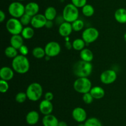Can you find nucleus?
I'll return each instance as SVG.
<instances>
[{
	"label": "nucleus",
	"instance_id": "f257e3e1",
	"mask_svg": "<svg viewBox=\"0 0 126 126\" xmlns=\"http://www.w3.org/2000/svg\"><path fill=\"white\" fill-rule=\"evenodd\" d=\"M93 70V65L89 62L80 60L76 62L73 67V74L79 77H87L92 73Z\"/></svg>",
	"mask_w": 126,
	"mask_h": 126
},
{
	"label": "nucleus",
	"instance_id": "f03ea898",
	"mask_svg": "<svg viewBox=\"0 0 126 126\" xmlns=\"http://www.w3.org/2000/svg\"><path fill=\"white\" fill-rule=\"evenodd\" d=\"M30 64L29 60L26 56L18 55L12 59V67L16 72L20 74H24L28 72Z\"/></svg>",
	"mask_w": 126,
	"mask_h": 126
},
{
	"label": "nucleus",
	"instance_id": "7ed1b4c3",
	"mask_svg": "<svg viewBox=\"0 0 126 126\" xmlns=\"http://www.w3.org/2000/svg\"><path fill=\"white\" fill-rule=\"evenodd\" d=\"M43 92V87L39 83L37 82L30 84L26 90L27 98L32 101H38L41 98Z\"/></svg>",
	"mask_w": 126,
	"mask_h": 126
},
{
	"label": "nucleus",
	"instance_id": "20e7f679",
	"mask_svg": "<svg viewBox=\"0 0 126 126\" xmlns=\"http://www.w3.org/2000/svg\"><path fill=\"white\" fill-rule=\"evenodd\" d=\"M79 15V12L78 8L72 3L66 4L63 10L62 16L65 22L72 23L78 19Z\"/></svg>",
	"mask_w": 126,
	"mask_h": 126
},
{
	"label": "nucleus",
	"instance_id": "39448f33",
	"mask_svg": "<svg viewBox=\"0 0 126 126\" xmlns=\"http://www.w3.org/2000/svg\"><path fill=\"white\" fill-rule=\"evenodd\" d=\"M92 87L91 81L87 77L78 78L73 84L75 91L81 94L90 92Z\"/></svg>",
	"mask_w": 126,
	"mask_h": 126
},
{
	"label": "nucleus",
	"instance_id": "423d86ee",
	"mask_svg": "<svg viewBox=\"0 0 126 126\" xmlns=\"http://www.w3.org/2000/svg\"><path fill=\"white\" fill-rule=\"evenodd\" d=\"M8 12L12 17L20 19L25 13V6L20 1H14L9 6Z\"/></svg>",
	"mask_w": 126,
	"mask_h": 126
},
{
	"label": "nucleus",
	"instance_id": "0eeeda50",
	"mask_svg": "<svg viewBox=\"0 0 126 126\" xmlns=\"http://www.w3.org/2000/svg\"><path fill=\"white\" fill-rule=\"evenodd\" d=\"M23 26L20 19L14 18V17L9 19L7 21L6 24L7 30L12 35H20V33H22V30L23 28Z\"/></svg>",
	"mask_w": 126,
	"mask_h": 126
},
{
	"label": "nucleus",
	"instance_id": "6e6552de",
	"mask_svg": "<svg viewBox=\"0 0 126 126\" xmlns=\"http://www.w3.org/2000/svg\"><path fill=\"white\" fill-rule=\"evenodd\" d=\"M99 37V32L94 27H89L86 28L82 33V40L86 44H90L95 42Z\"/></svg>",
	"mask_w": 126,
	"mask_h": 126
},
{
	"label": "nucleus",
	"instance_id": "1a4fd4ad",
	"mask_svg": "<svg viewBox=\"0 0 126 126\" xmlns=\"http://www.w3.org/2000/svg\"><path fill=\"white\" fill-rule=\"evenodd\" d=\"M46 54L49 57H55L60 54L61 51V46L60 44L57 42H50L45 46Z\"/></svg>",
	"mask_w": 126,
	"mask_h": 126
},
{
	"label": "nucleus",
	"instance_id": "9d476101",
	"mask_svg": "<svg viewBox=\"0 0 126 126\" xmlns=\"http://www.w3.org/2000/svg\"><path fill=\"white\" fill-rule=\"evenodd\" d=\"M117 79V74L114 70L108 69L102 72L100 75V80L103 84L110 85L116 81Z\"/></svg>",
	"mask_w": 126,
	"mask_h": 126
},
{
	"label": "nucleus",
	"instance_id": "9b49d317",
	"mask_svg": "<svg viewBox=\"0 0 126 126\" xmlns=\"http://www.w3.org/2000/svg\"><path fill=\"white\" fill-rule=\"evenodd\" d=\"M72 117L78 123H82L87 120V112L81 107H76L73 110Z\"/></svg>",
	"mask_w": 126,
	"mask_h": 126
},
{
	"label": "nucleus",
	"instance_id": "f8f14e48",
	"mask_svg": "<svg viewBox=\"0 0 126 126\" xmlns=\"http://www.w3.org/2000/svg\"><path fill=\"white\" fill-rule=\"evenodd\" d=\"M47 20L45 16L42 14H38L32 17L31 25L34 28H41L45 27L46 23Z\"/></svg>",
	"mask_w": 126,
	"mask_h": 126
},
{
	"label": "nucleus",
	"instance_id": "ddd939ff",
	"mask_svg": "<svg viewBox=\"0 0 126 126\" xmlns=\"http://www.w3.org/2000/svg\"><path fill=\"white\" fill-rule=\"evenodd\" d=\"M53 105L51 103V101H48L44 99V100L41 101L39 105V109L41 113L43 114V115L50 114H52L53 111Z\"/></svg>",
	"mask_w": 126,
	"mask_h": 126
},
{
	"label": "nucleus",
	"instance_id": "4468645a",
	"mask_svg": "<svg viewBox=\"0 0 126 126\" xmlns=\"http://www.w3.org/2000/svg\"><path fill=\"white\" fill-rule=\"evenodd\" d=\"M73 30L72 25L70 22H64L59 25V33L63 37H68L72 33Z\"/></svg>",
	"mask_w": 126,
	"mask_h": 126
},
{
	"label": "nucleus",
	"instance_id": "2eb2a0df",
	"mask_svg": "<svg viewBox=\"0 0 126 126\" xmlns=\"http://www.w3.org/2000/svg\"><path fill=\"white\" fill-rule=\"evenodd\" d=\"M14 70L13 69L8 66H4L0 70V77L1 79L6 81L12 80L14 75Z\"/></svg>",
	"mask_w": 126,
	"mask_h": 126
},
{
	"label": "nucleus",
	"instance_id": "dca6fc26",
	"mask_svg": "<svg viewBox=\"0 0 126 126\" xmlns=\"http://www.w3.org/2000/svg\"><path fill=\"white\" fill-rule=\"evenodd\" d=\"M39 11V6L36 2H30L25 5V14L33 17L38 14Z\"/></svg>",
	"mask_w": 126,
	"mask_h": 126
},
{
	"label": "nucleus",
	"instance_id": "f3484780",
	"mask_svg": "<svg viewBox=\"0 0 126 126\" xmlns=\"http://www.w3.org/2000/svg\"><path fill=\"white\" fill-rule=\"evenodd\" d=\"M59 122L58 119L52 114L46 115L42 119V124L43 126H58Z\"/></svg>",
	"mask_w": 126,
	"mask_h": 126
},
{
	"label": "nucleus",
	"instance_id": "a211bd4d",
	"mask_svg": "<svg viewBox=\"0 0 126 126\" xmlns=\"http://www.w3.org/2000/svg\"><path fill=\"white\" fill-rule=\"evenodd\" d=\"M39 120V114L36 111H31L26 116V122L28 125L34 126Z\"/></svg>",
	"mask_w": 126,
	"mask_h": 126
},
{
	"label": "nucleus",
	"instance_id": "6ab92c4d",
	"mask_svg": "<svg viewBox=\"0 0 126 126\" xmlns=\"http://www.w3.org/2000/svg\"><path fill=\"white\" fill-rule=\"evenodd\" d=\"M90 93L93 96V98L96 100H100L104 97L105 95V90L100 86H95L92 87Z\"/></svg>",
	"mask_w": 126,
	"mask_h": 126
},
{
	"label": "nucleus",
	"instance_id": "aec40b11",
	"mask_svg": "<svg viewBox=\"0 0 126 126\" xmlns=\"http://www.w3.org/2000/svg\"><path fill=\"white\" fill-rule=\"evenodd\" d=\"M10 43H11V46L18 50L19 48L22 45H23V38L22 35H12L10 39Z\"/></svg>",
	"mask_w": 126,
	"mask_h": 126
},
{
	"label": "nucleus",
	"instance_id": "412c9836",
	"mask_svg": "<svg viewBox=\"0 0 126 126\" xmlns=\"http://www.w3.org/2000/svg\"><path fill=\"white\" fill-rule=\"evenodd\" d=\"M116 21L120 23H126V9L119 8L114 12Z\"/></svg>",
	"mask_w": 126,
	"mask_h": 126
},
{
	"label": "nucleus",
	"instance_id": "4be33fe9",
	"mask_svg": "<svg viewBox=\"0 0 126 126\" xmlns=\"http://www.w3.org/2000/svg\"><path fill=\"white\" fill-rule=\"evenodd\" d=\"M80 58L81 60L91 63L94 59V54L91 49L84 48L80 51Z\"/></svg>",
	"mask_w": 126,
	"mask_h": 126
},
{
	"label": "nucleus",
	"instance_id": "5701e85b",
	"mask_svg": "<svg viewBox=\"0 0 126 126\" xmlns=\"http://www.w3.org/2000/svg\"><path fill=\"white\" fill-rule=\"evenodd\" d=\"M44 15L47 21H54L56 19L57 10L53 6H49L46 9Z\"/></svg>",
	"mask_w": 126,
	"mask_h": 126
},
{
	"label": "nucleus",
	"instance_id": "b1692460",
	"mask_svg": "<svg viewBox=\"0 0 126 126\" xmlns=\"http://www.w3.org/2000/svg\"><path fill=\"white\" fill-rule=\"evenodd\" d=\"M34 35V28L28 26H26L23 28L21 33V35L25 40H30L33 37Z\"/></svg>",
	"mask_w": 126,
	"mask_h": 126
},
{
	"label": "nucleus",
	"instance_id": "393cba45",
	"mask_svg": "<svg viewBox=\"0 0 126 126\" xmlns=\"http://www.w3.org/2000/svg\"><path fill=\"white\" fill-rule=\"evenodd\" d=\"M73 48L76 51L82 50L84 49L86 46V42L82 40V38H76L74 40L73 42H72Z\"/></svg>",
	"mask_w": 126,
	"mask_h": 126
},
{
	"label": "nucleus",
	"instance_id": "a878e982",
	"mask_svg": "<svg viewBox=\"0 0 126 126\" xmlns=\"http://www.w3.org/2000/svg\"><path fill=\"white\" fill-rule=\"evenodd\" d=\"M32 54L36 59H42L46 56L44 48L40 46H37L33 48Z\"/></svg>",
	"mask_w": 126,
	"mask_h": 126
},
{
	"label": "nucleus",
	"instance_id": "bb28decb",
	"mask_svg": "<svg viewBox=\"0 0 126 126\" xmlns=\"http://www.w3.org/2000/svg\"><path fill=\"white\" fill-rule=\"evenodd\" d=\"M94 7L91 4H86L84 7H82V13L86 17H91V16H92L94 14Z\"/></svg>",
	"mask_w": 126,
	"mask_h": 126
},
{
	"label": "nucleus",
	"instance_id": "cd10ccee",
	"mask_svg": "<svg viewBox=\"0 0 126 126\" xmlns=\"http://www.w3.org/2000/svg\"><path fill=\"white\" fill-rule=\"evenodd\" d=\"M17 50L18 49H16L13 46L10 45L5 49L4 54L8 58H12V59H14V58H15L16 56H18V51H17Z\"/></svg>",
	"mask_w": 126,
	"mask_h": 126
},
{
	"label": "nucleus",
	"instance_id": "c85d7f7f",
	"mask_svg": "<svg viewBox=\"0 0 126 126\" xmlns=\"http://www.w3.org/2000/svg\"><path fill=\"white\" fill-rule=\"evenodd\" d=\"M85 126H102V122L97 117H90L84 122Z\"/></svg>",
	"mask_w": 126,
	"mask_h": 126
},
{
	"label": "nucleus",
	"instance_id": "c756f323",
	"mask_svg": "<svg viewBox=\"0 0 126 126\" xmlns=\"http://www.w3.org/2000/svg\"><path fill=\"white\" fill-rule=\"evenodd\" d=\"M71 25H72L73 30L75 32L81 31V30L83 29L84 27V23L83 21L79 19L76 21H74L73 22H72Z\"/></svg>",
	"mask_w": 126,
	"mask_h": 126
},
{
	"label": "nucleus",
	"instance_id": "7c9ffc66",
	"mask_svg": "<svg viewBox=\"0 0 126 126\" xmlns=\"http://www.w3.org/2000/svg\"><path fill=\"white\" fill-rule=\"evenodd\" d=\"M28 98H27V95L26 94V92H23V91H21V92H18V93L16 95V101H17L18 103H23L25 101H26V100Z\"/></svg>",
	"mask_w": 126,
	"mask_h": 126
},
{
	"label": "nucleus",
	"instance_id": "2f4dec72",
	"mask_svg": "<svg viewBox=\"0 0 126 126\" xmlns=\"http://www.w3.org/2000/svg\"><path fill=\"white\" fill-rule=\"evenodd\" d=\"M32 19V17H31L30 16L25 13L19 19L20 21L22 24L23 25V26H27L28 24L31 23Z\"/></svg>",
	"mask_w": 126,
	"mask_h": 126
},
{
	"label": "nucleus",
	"instance_id": "473e14b6",
	"mask_svg": "<svg viewBox=\"0 0 126 126\" xmlns=\"http://www.w3.org/2000/svg\"><path fill=\"white\" fill-rule=\"evenodd\" d=\"M9 85L7 81L1 79L0 80V91L2 93H6L9 90Z\"/></svg>",
	"mask_w": 126,
	"mask_h": 126
},
{
	"label": "nucleus",
	"instance_id": "72a5a7b5",
	"mask_svg": "<svg viewBox=\"0 0 126 126\" xmlns=\"http://www.w3.org/2000/svg\"><path fill=\"white\" fill-rule=\"evenodd\" d=\"M94 99V98L90 92L83 94V96H82V100L86 104H91L93 102Z\"/></svg>",
	"mask_w": 126,
	"mask_h": 126
},
{
	"label": "nucleus",
	"instance_id": "f704fd0d",
	"mask_svg": "<svg viewBox=\"0 0 126 126\" xmlns=\"http://www.w3.org/2000/svg\"><path fill=\"white\" fill-rule=\"evenodd\" d=\"M71 3L78 8H82L87 4V0H71Z\"/></svg>",
	"mask_w": 126,
	"mask_h": 126
},
{
	"label": "nucleus",
	"instance_id": "c9c22d12",
	"mask_svg": "<svg viewBox=\"0 0 126 126\" xmlns=\"http://www.w3.org/2000/svg\"><path fill=\"white\" fill-rule=\"evenodd\" d=\"M21 55H23V56H27L28 53V48L27 46L25 45H22L20 48H19L18 49Z\"/></svg>",
	"mask_w": 126,
	"mask_h": 126
},
{
	"label": "nucleus",
	"instance_id": "e433bc0d",
	"mask_svg": "<svg viewBox=\"0 0 126 126\" xmlns=\"http://www.w3.org/2000/svg\"><path fill=\"white\" fill-rule=\"evenodd\" d=\"M44 98H45V100L51 101L54 98V94L50 92V91H48V92H46L45 93Z\"/></svg>",
	"mask_w": 126,
	"mask_h": 126
},
{
	"label": "nucleus",
	"instance_id": "4c0bfd02",
	"mask_svg": "<svg viewBox=\"0 0 126 126\" xmlns=\"http://www.w3.org/2000/svg\"><path fill=\"white\" fill-rule=\"evenodd\" d=\"M54 26V23L52 21H47L46 23L45 27L47 28H51Z\"/></svg>",
	"mask_w": 126,
	"mask_h": 126
},
{
	"label": "nucleus",
	"instance_id": "58836bf2",
	"mask_svg": "<svg viewBox=\"0 0 126 126\" xmlns=\"http://www.w3.org/2000/svg\"><path fill=\"white\" fill-rule=\"evenodd\" d=\"M6 19V14L2 11H0V22H2Z\"/></svg>",
	"mask_w": 126,
	"mask_h": 126
},
{
	"label": "nucleus",
	"instance_id": "ea45409f",
	"mask_svg": "<svg viewBox=\"0 0 126 126\" xmlns=\"http://www.w3.org/2000/svg\"><path fill=\"white\" fill-rule=\"evenodd\" d=\"M65 47H66V48L67 49H71V48H73L72 43H71L69 41L66 42V43H65Z\"/></svg>",
	"mask_w": 126,
	"mask_h": 126
},
{
	"label": "nucleus",
	"instance_id": "a19ab883",
	"mask_svg": "<svg viewBox=\"0 0 126 126\" xmlns=\"http://www.w3.org/2000/svg\"><path fill=\"white\" fill-rule=\"evenodd\" d=\"M58 126H68V124L65 121H59Z\"/></svg>",
	"mask_w": 126,
	"mask_h": 126
},
{
	"label": "nucleus",
	"instance_id": "79ce46f5",
	"mask_svg": "<svg viewBox=\"0 0 126 126\" xmlns=\"http://www.w3.org/2000/svg\"><path fill=\"white\" fill-rule=\"evenodd\" d=\"M78 126H85L84 122H82V123H79V124Z\"/></svg>",
	"mask_w": 126,
	"mask_h": 126
},
{
	"label": "nucleus",
	"instance_id": "37998d69",
	"mask_svg": "<svg viewBox=\"0 0 126 126\" xmlns=\"http://www.w3.org/2000/svg\"><path fill=\"white\" fill-rule=\"evenodd\" d=\"M124 40H125V42H126V32L124 33Z\"/></svg>",
	"mask_w": 126,
	"mask_h": 126
},
{
	"label": "nucleus",
	"instance_id": "c03bdc74",
	"mask_svg": "<svg viewBox=\"0 0 126 126\" xmlns=\"http://www.w3.org/2000/svg\"><path fill=\"white\" fill-rule=\"evenodd\" d=\"M17 1H20H20H25V0H17Z\"/></svg>",
	"mask_w": 126,
	"mask_h": 126
}]
</instances>
